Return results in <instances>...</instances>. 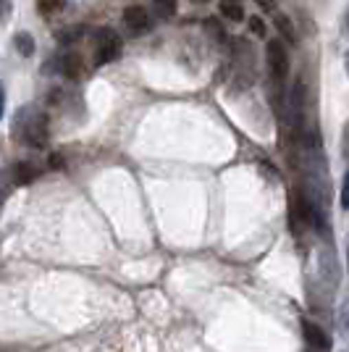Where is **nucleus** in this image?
<instances>
[{"label":"nucleus","mask_w":349,"mask_h":352,"mask_svg":"<svg viewBox=\"0 0 349 352\" xmlns=\"http://www.w3.org/2000/svg\"><path fill=\"white\" fill-rule=\"evenodd\" d=\"M5 14V0H0V16Z\"/></svg>","instance_id":"obj_20"},{"label":"nucleus","mask_w":349,"mask_h":352,"mask_svg":"<svg viewBox=\"0 0 349 352\" xmlns=\"http://www.w3.org/2000/svg\"><path fill=\"white\" fill-rule=\"evenodd\" d=\"M258 3H260L262 11H273L276 8V0H258Z\"/></svg>","instance_id":"obj_18"},{"label":"nucleus","mask_w":349,"mask_h":352,"mask_svg":"<svg viewBox=\"0 0 349 352\" xmlns=\"http://www.w3.org/2000/svg\"><path fill=\"white\" fill-rule=\"evenodd\" d=\"M194 3H210V0H194Z\"/></svg>","instance_id":"obj_22"},{"label":"nucleus","mask_w":349,"mask_h":352,"mask_svg":"<svg viewBox=\"0 0 349 352\" xmlns=\"http://www.w3.org/2000/svg\"><path fill=\"white\" fill-rule=\"evenodd\" d=\"M249 30L255 32L258 37H265V24H262L260 16H249Z\"/></svg>","instance_id":"obj_16"},{"label":"nucleus","mask_w":349,"mask_h":352,"mask_svg":"<svg viewBox=\"0 0 349 352\" xmlns=\"http://www.w3.org/2000/svg\"><path fill=\"white\" fill-rule=\"evenodd\" d=\"M124 21H126V27L131 32H147L150 30V16L142 6H129L126 11H124Z\"/></svg>","instance_id":"obj_5"},{"label":"nucleus","mask_w":349,"mask_h":352,"mask_svg":"<svg viewBox=\"0 0 349 352\" xmlns=\"http://www.w3.org/2000/svg\"><path fill=\"white\" fill-rule=\"evenodd\" d=\"M11 190H14V182H11V171H8V168H0V210H3V203L8 200Z\"/></svg>","instance_id":"obj_12"},{"label":"nucleus","mask_w":349,"mask_h":352,"mask_svg":"<svg viewBox=\"0 0 349 352\" xmlns=\"http://www.w3.org/2000/svg\"><path fill=\"white\" fill-rule=\"evenodd\" d=\"M3 108H5V92H3V85H0V118H3Z\"/></svg>","instance_id":"obj_19"},{"label":"nucleus","mask_w":349,"mask_h":352,"mask_svg":"<svg viewBox=\"0 0 349 352\" xmlns=\"http://www.w3.org/2000/svg\"><path fill=\"white\" fill-rule=\"evenodd\" d=\"M153 8L158 19H171L176 14V0H153Z\"/></svg>","instance_id":"obj_14"},{"label":"nucleus","mask_w":349,"mask_h":352,"mask_svg":"<svg viewBox=\"0 0 349 352\" xmlns=\"http://www.w3.org/2000/svg\"><path fill=\"white\" fill-rule=\"evenodd\" d=\"M223 3H239V0H223Z\"/></svg>","instance_id":"obj_21"},{"label":"nucleus","mask_w":349,"mask_h":352,"mask_svg":"<svg viewBox=\"0 0 349 352\" xmlns=\"http://www.w3.org/2000/svg\"><path fill=\"white\" fill-rule=\"evenodd\" d=\"M302 334H305L307 344L315 347V350H328V347H331V339H328V334L320 329L318 323L302 321Z\"/></svg>","instance_id":"obj_4"},{"label":"nucleus","mask_w":349,"mask_h":352,"mask_svg":"<svg viewBox=\"0 0 349 352\" xmlns=\"http://www.w3.org/2000/svg\"><path fill=\"white\" fill-rule=\"evenodd\" d=\"M66 8V0H37V11L43 16H56Z\"/></svg>","instance_id":"obj_11"},{"label":"nucleus","mask_w":349,"mask_h":352,"mask_svg":"<svg viewBox=\"0 0 349 352\" xmlns=\"http://www.w3.org/2000/svg\"><path fill=\"white\" fill-rule=\"evenodd\" d=\"M268 66H271L276 85L281 87L286 79V72H289V58H286V50H284L281 40H268Z\"/></svg>","instance_id":"obj_3"},{"label":"nucleus","mask_w":349,"mask_h":352,"mask_svg":"<svg viewBox=\"0 0 349 352\" xmlns=\"http://www.w3.org/2000/svg\"><path fill=\"white\" fill-rule=\"evenodd\" d=\"M66 161H63V155H50V168H63Z\"/></svg>","instance_id":"obj_17"},{"label":"nucleus","mask_w":349,"mask_h":352,"mask_svg":"<svg viewBox=\"0 0 349 352\" xmlns=\"http://www.w3.org/2000/svg\"><path fill=\"white\" fill-rule=\"evenodd\" d=\"M85 27H79V24H74V27H66V30H60L58 34H56V40H58V45H74L79 43L82 37H85Z\"/></svg>","instance_id":"obj_8"},{"label":"nucleus","mask_w":349,"mask_h":352,"mask_svg":"<svg viewBox=\"0 0 349 352\" xmlns=\"http://www.w3.org/2000/svg\"><path fill=\"white\" fill-rule=\"evenodd\" d=\"M205 27H207V30L213 32V34L218 37L221 43L226 40V34H223V30H221V21H218V19H216V16H213V19H207V21H205Z\"/></svg>","instance_id":"obj_15"},{"label":"nucleus","mask_w":349,"mask_h":352,"mask_svg":"<svg viewBox=\"0 0 349 352\" xmlns=\"http://www.w3.org/2000/svg\"><path fill=\"white\" fill-rule=\"evenodd\" d=\"M47 118L34 108H21L14 121V137L27 142L34 150H43L47 145Z\"/></svg>","instance_id":"obj_1"},{"label":"nucleus","mask_w":349,"mask_h":352,"mask_svg":"<svg viewBox=\"0 0 349 352\" xmlns=\"http://www.w3.org/2000/svg\"><path fill=\"white\" fill-rule=\"evenodd\" d=\"M8 171H11V182H14V187H21V184H32V179L37 176V168H34L32 163H27V161L16 163V166H11Z\"/></svg>","instance_id":"obj_6"},{"label":"nucleus","mask_w":349,"mask_h":352,"mask_svg":"<svg viewBox=\"0 0 349 352\" xmlns=\"http://www.w3.org/2000/svg\"><path fill=\"white\" fill-rule=\"evenodd\" d=\"M98 50H95V63L98 66H108V63H113V60L121 56V50H124V45H121V37H118L113 30H108V27H102L98 30Z\"/></svg>","instance_id":"obj_2"},{"label":"nucleus","mask_w":349,"mask_h":352,"mask_svg":"<svg viewBox=\"0 0 349 352\" xmlns=\"http://www.w3.org/2000/svg\"><path fill=\"white\" fill-rule=\"evenodd\" d=\"M273 27L278 30V34L286 40L289 45H294V27H291V21H289V16H284V14H276L273 16Z\"/></svg>","instance_id":"obj_10"},{"label":"nucleus","mask_w":349,"mask_h":352,"mask_svg":"<svg viewBox=\"0 0 349 352\" xmlns=\"http://www.w3.org/2000/svg\"><path fill=\"white\" fill-rule=\"evenodd\" d=\"M14 47L24 58H32V56H34V40H32L30 32H19L14 37Z\"/></svg>","instance_id":"obj_9"},{"label":"nucleus","mask_w":349,"mask_h":352,"mask_svg":"<svg viewBox=\"0 0 349 352\" xmlns=\"http://www.w3.org/2000/svg\"><path fill=\"white\" fill-rule=\"evenodd\" d=\"M221 14L226 16V21H245V8L239 3H223Z\"/></svg>","instance_id":"obj_13"},{"label":"nucleus","mask_w":349,"mask_h":352,"mask_svg":"<svg viewBox=\"0 0 349 352\" xmlns=\"http://www.w3.org/2000/svg\"><path fill=\"white\" fill-rule=\"evenodd\" d=\"M60 66V74L66 76V79H79L82 76V58L76 56V53H69V56H63V58L58 60Z\"/></svg>","instance_id":"obj_7"}]
</instances>
